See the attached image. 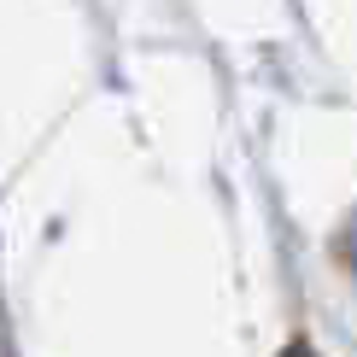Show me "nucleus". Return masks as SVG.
I'll return each mask as SVG.
<instances>
[{
    "label": "nucleus",
    "instance_id": "nucleus-1",
    "mask_svg": "<svg viewBox=\"0 0 357 357\" xmlns=\"http://www.w3.org/2000/svg\"><path fill=\"white\" fill-rule=\"evenodd\" d=\"M287 357H310V351H287Z\"/></svg>",
    "mask_w": 357,
    "mask_h": 357
}]
</instances>
